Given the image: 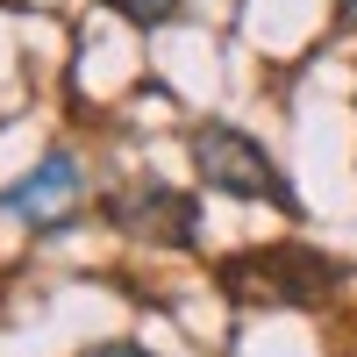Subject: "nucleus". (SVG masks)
Masks as SVG:
<instances>
[{"mask_svg": "<svg viewBox=\"0 0 357 357\" xmlns=\"http://www.w3.org/2000/svg\"><path fill=\"white\" fill-rule=\"evenodd\" d=\"M193 172H200L222 200H250V207L301 215V200H293V178L279 172V158L264 151L250 129H236V122H200V129H193Z\"/></svg>", "mask_w": 357, "mask_h": 357, "instance_id": "nucleus-1", "label": "nucleus"}, {"mask_svg": "<svg viewBox=\"0 0 357 357\" xmlns=\"http://www.w3.org/2000/svg\"><path fill=\"white\" fill-rule=\"evenodd\" d=\"M336 15H343V22H357V0H336Z\"/></svg>", "mask_w": 357, "mask_h": 357, "instance_id": "nucleus-7", "label": "nucleus"}, {"mask_svg": "<svg viewBox=\"0 0 357 357\" xmlns=\"http://www.w3.org/2000/svg\"><path fill=\"white\" fill-rule=\"evenodd\" d=\"M122 22H136V29H158V22H172L178 15V0H107Z\"/></svg>", "mask_w": 357, "mask_h": 357, "instance_id": "nucleus-5", "label": "nucleus"}, {"mask_svg": "<svg viewBox=\"0 0 357 357\" xmlns=\"http://www.w3.org/2000/svg\"><path fill=\"white\" fill-rule=\"evenodd\" d=\"M79 200H86V186H79V158L72 151L36 158V172L15 178V186L0 193V207H8L15 222H29V229H65L79 215Z\"/></svg>", "mask_w": 357, "mask_h": 357, "instance_id": "nucleus-3", "label": "nucleus"}, {"mask_svg": "<svg viewBox=\"0 0 357 357\" xmlns=\"http://www.w3.org/2000/svg\"><path fill=\"white\" fill-rule=\"evenodd\" d=\"M222 286L236 301H286L307 307L321 293H336V264L314 250H243L236 264H222Z\"/></svg>", "mask_w": 357, "mask_h": 357, "instance_id": "nucleus-2", "label": "nucleus"}, {"mask_svg": "<svg viewBox=\"0 0 357 357\" xmlns=\"http://www.w3.org/2000/svg\"><path fill=\"white\" fill-rule=\"evenodd\" d=\"M107 215L122 222L129 236H151V243H193V229H200L193 200H186V193H172V186H136V193L114 200Z\"/></svg>", "mask_w": 357, "mask_h": 357, "instance_id": "nucleus-4", "label": "nucleus"}, {"mask_svg": "<svg viewBox=\"0 0 357 357\" xmlns=\"http://www.w3.org/2000/svg\"><path fill=\"white\" fill-rule=\"evenodd\" d=\"M86 357H151V350H136V343H100V350H86Z\"/></svg>", "mask_w": 357, "mask_h": 357, "instance_id": "nucleus-6", "label": "nucleus"}]
</instances>
